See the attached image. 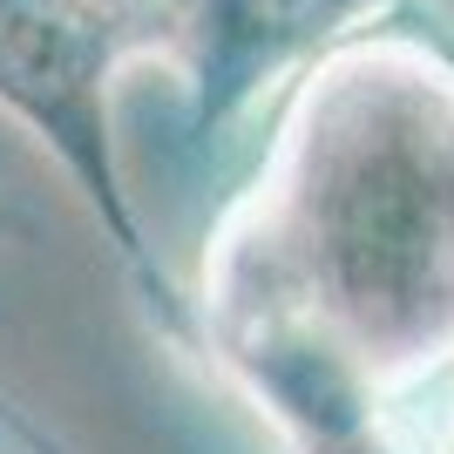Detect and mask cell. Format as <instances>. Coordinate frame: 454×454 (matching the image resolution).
I'll return each mask as SVG.
<instances>
[{
    "instance_id": "cell-1",
    "label": "cell",
    "mask_w": 454,
    "mask_h": 454,
    "mask_svg": "<svg viewBox=\"0 0 454 454\" xmlns=\"http://www.w3.org/2000/svg\"><path fill=\"white\" fill-rule=\"evenodd\" d=\"M197 346L285 454L387 427L454 366V55L360 27L299 75L210 231Z\"/></svg>"
},
{
    "instance_id": "cell-2",
    "label": "cell",
    "mask_w": 454,
    "mask_h": 454,
    "mask_svg": "<svg viewBox=\"0 0 454 454\" xmlns=\"http://www.w3.org/2000/svg\"><path fill=\"white\" fill-rule=\"evenodd\" d=\"M176 48V0H0V115L82 190L115 265L184 333L190 312L163 278L150 231L136 217L115 150V82L122 68Z\"/></svg>"
},
{
    "instance_id": "cell-3",
    "label": "cell",
    "mask_w": 454,
    "mask_h": 454,
    "mask_svg": "<svg viewBox=\"0 0 454 454\" xmlns=\"http://www.w3.org/2000/svg\"><path fill=\"white\" fill-rule=\"evenodd\" d=\"M400 0H176V75L190 136H217L258 109V95L305 75L325 48L353 41Z\"/></svg>"
},
{
    "instance_id": "cell-4",
    "label": "cell",
    "mask_w": 454,
    "mask_h": 454,
    "mask_svg": "<svg viewBox=\"0 0 454 454\" xmlns=\"http://www.w3.org/2000/svg\"><path fill=\"white\" fill-rule=\"evenodd\" d=\"M20 231H27V224H20L14 210L0 204V245H14ZM0 434H14L27 454H68V448H61V434H55V427H41V420L27 414V407H20V400L7 394V387H0Z\"/></svg>"
},
{
    "instance_id": "cell-5",
    "label": "cell",
    "mask_w": 454,
    "mask_h": 454,
    "mask_svg": "<svg viewBox=\"0 0 454 454\" xmlns=\"http://www.w3.org/2000/svg\"><path fill=\"white\" fill-rule=\"evenodd\" d=\"M325 454H407V448H394V434H387V427H366V434L340 441V448H325Z\"/></svg>"
},
{
    "instance_id": "cell-6",
    "label": "cell",
    "mask_w": 454,
    "mask_h": 454,
    "mask_svg": "<svg viewBox=\"0 0 454 454\" xmlns=\"http://www.w3.org/2000/svg\"><path fill=\"white\" fill-rule=\"evenodd\" d=\"M441 454H454V400H448V414H441Z\"/></svg>"
}]
</instances>
